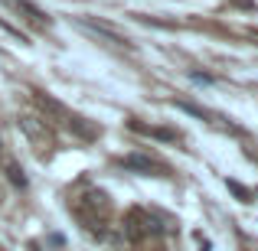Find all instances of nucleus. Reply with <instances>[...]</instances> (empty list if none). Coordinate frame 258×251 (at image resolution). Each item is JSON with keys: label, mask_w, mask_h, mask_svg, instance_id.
Segmentation results:
<instances>
[{"label": "nucleus", "mask_w": 258, "mask_h": 251, "mask_svg": "<svg viewBox=\"0 0 258 251\" xmlns=\"http://www.w3.org/2000/svg\"><path fill=\"white\" fill-rule=\"evenodd\" d=\"M82 26H85L88 33H95V36L108 39V43H111V46H118V49H131V39H127L124 33H118L114 26L101 23V20H88V17H82Z\"/></svg>", "instance_id": "obj_1"}, {"label": "nucleus", "mask_w": 258, "mask_h": 251, "mask_svg": "<svg viewBox=\"0 0 258 251\" xmlns=\"http://www.w3.org/2000/svg\"><path fill=\"white\" fill-rule=\"evenodd\" d=\"M4 4L13 7V10H17L30 26H36V30H49V17H46L36 4H30V0H4Z\"/></svg>", "instance_id": "obj_2"}, {"label": "nucleus", "mask_w": 258, "mask_h": 251, "mask_svg": "<svg viewBox=\"0 0 258 251\" xmlns=\"http://www.w3.org/2000/svg\"><path fill=\"white\" fill-rule=\"evenodd\" d=\"M20 131H23L26 137L33 140V144H39V150H43V147L49 144V131H46V121H36V118H20Z\"/></svg>", "instance_id": "obj_3"}, {"label": "nucleus", "mask_w": 258, "mask_h": 251, "mask_svg": "<svg viewBox=\"0 0 258 251\" xmlns=\"http://www.w3.org/2000/svg\"><path fill=\"white\" fill-rule=\"evenodd\" d=\"M121 163H124L127 170H141V173H154V170H160L151 157H141V153H127Z\"/></svg>", "instance_id": "obj_4"}, {"label": "nucleus", "mask_w": 258, "mask_h": 251, "mask_svg": "<svg viewBox=\"0 0 258 251\" xmlns=\"http://www.w3.org/2000/svg\"><path fill=\"white\" fill-rule=\"evenodd\" d=\"M226 186H229V189H232V193H235V196H239V199H242V202H252V196H255V193H252V189H245V186H242V183H239V180H229V183H226Z\"/></svg>", "instance_id": "obj_5"}, {"label": "nucleus", "mask_w": 258, "mask_h": 251, "mask_svg": "<svg viewBox=\"0 0 258 251\" xmlns=\"http://www.w3.org/2000/svg\"><path fill=\"white\" fill-rule=\"evenodd\" d=\"M141 134H151V137H160V140H173L176 134H170V131H160V127H144V124H134Z\"/></svg>", "instance_id": "obj_6"}, {"label": "nucleus", "mask_w": 258, "mask_h": 251, "mask_svg": "<svg viewBox=\"0 0 258 251\" xmlns=\"http://www.w3.org/2000/svg\"><path fill=\"white\" fill-rule=\"evenodd\" d=\"M7 173H10V180H13V183H17V186H20V189H23V186H26V176H23V170H20V166H13V163H10V166H7Z\"/></svg>", "instance_id": "obj_7"}, {"label": "nucleus", "mask_w": 258, "mask_h": 251, "mask_svg": "<svg viewBox=\"0 0 258 251\" xmlns=\"http://www.w3.org/2000/svg\"><path fill=\"white\" fill-rule=\"evenodd\" d=\"M30 251H39V245H36V241H33V245H30Z\"/></svg>", "instance_id": "obj_8"}, {"label": "nucleus", "mask_w": 258, "mask_h": 251, "mask_svg": "<svg viewBox=\"0 0 258 251\" xmlns=\"http://www.w3.org/2000/svg\"><path fill=\"white\" fill-rule=\"evenodd\" d=\"M252 36H255V39H258V30H252Z\"/></svg>", "instance_id": "obj_9"}]
</instances>
